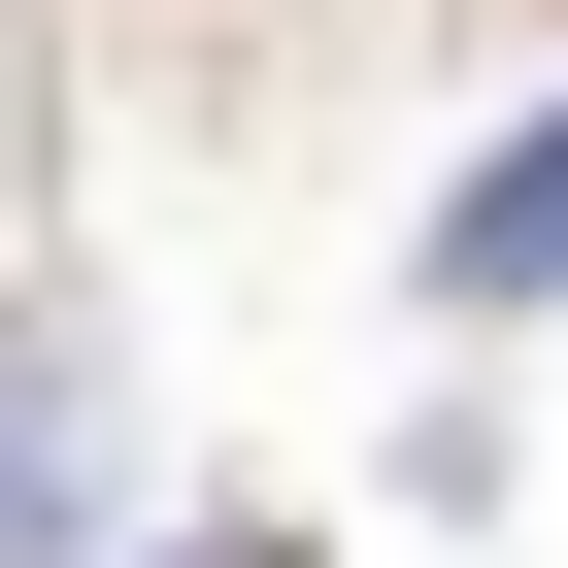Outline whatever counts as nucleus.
I'll return each instance as SVG.
<instances>
[{
    "label": "nucleus",
    "instance_id": "2",
    "mask_svg": "<svg viewBox=\"0 0 568 568\" xmlns=\"http://www.w3.org/2000/svg\"><path fill=\"white\" fill-rule=\"evenodd\" d=\"M201 568H302V535H201Z\"/></svg>",
    "mask_w": 568,
    "mask_h": 568
},
{
    "label": "nucleus",
    "instance_id": "1",
    "mask_svg": "<svg viewBox=\"0 0 568 568\" xmlns=\"http://www.w3.org/2000/svg\"><path fill=\"white\" fill-rule=\"evenodd\" d=\"M435 302H568V101H535V134L435 201Z\"/></svg>",
    "mask_w": 568,
    "mask_h": 568
}]
</instances>
